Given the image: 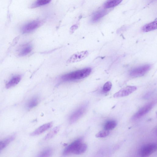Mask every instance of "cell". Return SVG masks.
<instances>
[{
  "instance_id": "cell-1",
  "label": "cell",
  "mask_w": 157,
  "mask_h": 157,
  "mask_svg": "<svg viewBox=\"0 0 157 157\" xmlns=\"http://www.w3.org/2000/svg\"><path fill=\"white\" fill-rule=\"evenodd\" d=\"M82 138L78 139L66 147L63 154L64 155L70 154L79 155L82 154L86 151L87 146L83 143Z\"/></svg>"
},
{
  "instance_id": "cell-2",
  "label": "cell",
  "mask_w": 157,
  "mask_h": 157,
  "mask_svg": "<svg viewBox=\"0 0 157 157\" xmlns=\"http://www.w3.org/2000/svg\"><path fill=\"white\" fill-rule=\"evenodd\" d=\"M91 72V68H84L64 74L61 76V80L66 82L82 79L89 76Z\"/></svg>"
},
{
  "instance_id": "cell-3",
  "label": "cell",
  "mask_w": 157,
  "mask_h": 157,
  "mask_svg": "<svg viewBox=\"0 0 157 157\" xmlns=\"http://www.w3.org/2000/svg\"><path fill=\"white\" fill-rule=\"evenodd\" d=\"M151 67V65L149 64L139 66L131 70L130 72V75L132 77H134L142 76L150 70Z\"/></svg>"
},
{
  "instance_id": "cell-4",
  "label": "cell",
  "mask_w": 157,
  "mask_h": 157,
  "mask_svg": "<svg viewBox=\"0 0 157 157\" xmlns=\"http://www.w3.org/2000/svg\"><path fill=\"white\" fill-rule=\"evenodd\" d=\"M86 109V105H83L75 111L70 118V123L73 124L79 120L84 114Z\"/></svg>"
},
{
  "instance_id": "cell-5",
  "label": "cell",
  "mask_w": 157,
  "mask_h": 157,
  "mask_svg": "<svg viewBox=\"0 0 157 157\" xmlns=\"http://www.w3.org/2000/svg\"><path fill=\"white\" fill-rule=\"evenodd\" d=\"M155 103V101H153L144 106L133 116V119H139L147 114L154 107Z\"/></svg>"
},
{
  "instance_id": "cell-6",
  "label": "cell",
  "mask_w": 157,
  "mask_h": 157,
  "mask_svg": "<svg viewBox=\"0 0 157 157\" xmlns=\"http://www.w3.org/2000/svg\"><path fill=\"white\" fill-rule=\"evenodd\" d=\"M157 150L156 144L154 143H150L144 145L141 149V154L142 156L146 157L149 156Z\"/></svg>"
},
{
  "instance_id": "cell-7",
  "label": "cell",
  "mask_w": 157,
  "mask_h": 157,
  "mask_svg": "<svg viewBox=\"0 0 157 157\" xmlns=\"http://www.w3.org/2000/svg\"><path fill=\"white\" fill-rule=\"evenodd\" d=\"M137 90L136 86H128L123 88L114 95L115 98L126 97L129 96Z\"/></svg>"
},
{
  "instance_id": "cell-8",
  "label": "cell",
  "mask_w": 157,
  "mask_h": 157,
  "mask_svg": "<svg viewBox=\"0 0 157 157\" xmlns=\"http://www.w3.org/2000/svg\"><path fill=\"white\" fill-rule=\"evenodd\" d=\"M89 53L87 51H83L76 53L67 60V63L71 64L80 61L87 57Z\"/></svg>"
},
{
  "instance_id": "cell-9",
  "label": "cell",
  "mask_w": 157,
  "mask_h": 157,
  "mask_svg": "<svg viewBox=\"0 0 157 157\" xmlns=\"http://www.w3.org/2000/svg\"><path fill=\"white\" fill-rule=\"evenodd\" d=\"M40 25V22L38 21H34L25 25L22 27L21 31L23 34H27L30 33L36 29Z\"/></svg>"
},
{
  "instance_id": "cell-10",
  "label": "cell",
  "mask_w": 157,
  "mask_h": 157,
  "mask_svg": "<svg viewBox=\"0 0 157 157\" xmlns=\"http://www.w3.org/2000/svg\"><path fill=\"white\" fill-rule=\"evenodd\" d=\"M53 123L51 122L40 126L31 134L32 136H35L40 135L44 132L53 126Z\"/></svg>"
},
{
  "instance_id": "cell-11",
  "label": "cell",
  "mask_w": 157,
  "mask_h": 157,
  "mask_svg": "<svg viewBox=\"0 0 157 157\" xmlns=\"http://www.w3.org/2000/svg\"><path fill=\"white\" fill-rule=\"evenodd\" d=\"M21 78V75L16 74L13 76L6 84V87L9 89L15 86L20 82Z\"/></svg>"
},
{
  "instance_id": "cell-12",
  "label": "cell",
  "mask_w": 157,
  "mask_h": 157,
  "mask_svg": "<svg viewBox=\"0 0 157 157\" xmlns=\"http://www.w3.org/2000/svg\"><path fill=\"white\" fill-rule=\"evenodd\" d=\"M32 50V47L30 44H27L21 48L18 52L20 57L25 56L29 54Z\"/></svg>"
},
{
  "instance_id": "cell-13",
  "label": "cell",
  "mask_w": 157,
  "mask_h": 157,
  "mask_svg": "<svg viewBox=\"0 0 157 157\" xmlns=\"http://www.w3.org/2000/svg\"><path fill=\"white\" fill-rule=\"evenodd\" d=\"M123 0H107L104 5L106 9L114 7L119 5Z\"/></svg>"
},
{
  "instance_id": "cell-14",
  "label": "cell",
  "mask_w": 157,
  "mask_h": 157,
  "mask_svg": "<svg viewBox=\"0 0 157 157\" xmlns=\"http://www.w3.org/2000/svg\"><path fill=\"white\" fill-rule=\"evenodd\" d=\"M157 28V21H154L145 25L142 28V31L145 32L155 30Z\"/></svg>"
},
{
  "instance_id": "cell-15",
  "label": "cell",
  "mask_w": 157,
  "mask_h": 157,
  "mask_svg": "<svg viewBox=\"0 0 157 157\" xmlns=\"http://www.w3.org/2000/svg\"><path fill=\"white\" fill-rule=\"evenodd\" d=\"M107 14V11L105 10H101L96 12L92 17V21L93 22L98 21Z\"/></svg>"
},
{
  "instance_id": "cell-16",
  "label": "cell",
  "mask_w": 157,
  "mask_h": 157,
  "mask_svg": "<svg viewBox=\"0 0 157 157\" xmlns=\"http://www.w3.org/2000/svg\"><path fill=\"white\" fill-rule=\"evenodd\" d=\"M14 136L8 137L2 141H0V152L6 147L15 139Z\"/></svg>"
},
{
  "instance_id": "cell-17",
  "label": "cell",
  "mask_w": 157,
  "mask_h": 157,
  "mask_svg": "<svg viewBox=\"0 0 157 157\" xmlns=\"http://www.w3.org/2000/svg\"><path fill=\"white\" fill-rule=\"evenodd\" d=\"M39 101L38 97L35 96L32 98L28 102L27 104V107L28 109H31L37 106Z\"/></svg>"
},
{
  "instance_id": "cell-18",
  "label": "cell",
  "mask_w": 157,
  "mask_h": 157,
  "mask_svg": "<svg viewBox=\"0 0 157 157\" xmlns=\"http://www.w3.org/2000/svg\"><path fill=\"white\" fill-rule=\"evenodd\" d=\"M60 129V127L59 126L55 127L45 137L44 140H49L53 138L59 131Z\"/></svg>"
},
{
  "instance_id": "cell-19",
  "label": "cell",
  "mask_w": 157,
  "mask_h": 157,
  "mask_svg": "<svg viewBox=\"0 0 157 157\" xmlns=\"http://www.w3.org/2000/svg\"><path fill=\"white\" fill-rule=\"evenodd\" d=\"M117 123L114 120H110L107 122L104 126V129L108 131L114 129L116 126Z\"/></svg>"
},
{
  "instance_id": "cell-20",
  "label": "cell",
  "mask_w": 157,
  "mask_h": 157,
  "mask_svg": "<svg viewBox=\"0 0 157 157\" xmlns=\"http://www.w3.org/2000/svg\"><path fill=\"white\" fill-rule=\"evenodd\" d=\"M51 0H37L32 5V7L35 8L46 5L51 2Z\"/></svg>"
},
{
  "instance_id": "cell-21",
  "label": "cell",
  "mask_w": 157,
  "mask_h": 157,
  "mask_svg": "<svg viewBox=\"0 0 157 157\" xmlns=\"http://www.w3.org/2000/svg\"><path fill=\"white\" fill-rule=\"evenodd\" d=\"M53 153L52 150L50 148L46 149L42 151L38 156L40 157H49L51 156Z\"/></svg>"
},
{
  "instance_id": "cell-22",
  "label": "cell",
  "mask_w": 157,
  "mask_h": 157,
  "mask_svg": "<svg viewBox=\"0 0 157 157\" xmlns=\"http://www.w3.org/2000/svg\"><path fill=\"white\" fill-rule=\"evenodd\" d=\"M109 134V131L104 129L100 131L96 134V137L97 138H105L108 136Z\"/></svg>"
},
{
  "instance_id": "cell-23",
  "label": "cell",
  "mask_w": 157,
  "mask_h": 157,
  "mask_svg": "<svg viewBox=\"0 0 157 157\" xmlns=\"http://www.w3.org/2000/svg\"><path fill=\"white\" fill-rule=\"evenodd\" d=\"M112 86L111 83L110 81L107 82L104 84L103 90L105 92H108L110 90Z\"/></svg>"
}]
</instances>
